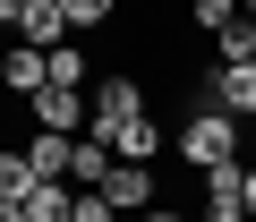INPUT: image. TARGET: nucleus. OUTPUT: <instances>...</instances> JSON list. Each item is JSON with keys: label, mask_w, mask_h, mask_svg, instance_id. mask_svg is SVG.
Returning <instances> with one entry per match:
<instances>
[{"label": "nucleus", "mask_w": 256, "mask_h": 222, "mask_svg": "<svg viewBox=\"0 0 256 222\" xmlns=\"http://www.w3.org/2000/svg\"><path fill=\"white\" fill-rule=\"evenodd\" d=\"M171 146H180L188 171H222V162H239V120H230V111H188Z\"/></svg>", "instance_id": "nucleus-1"}, {"label": "nucleus", "mask_w": 256, "mask_h": 222, "mask_svg": "<svg viewBox=\"0 0 256 222\" xmlns=\"http://www.w3.org/2000/svg\"><path fill=\"white\" fill-rule=\"evenodd\" d=\"M196 111H230V120H256V60H248V68H222V60H214V68L196 77Z\"/></svg>", "instance_id": "nucleus-2"}, {"label": "nucleus", "mask_w": 256, "mask_h": 222, "mask_svg": "<svg viewBox=\"0 0 256 222\" xmlns=\"http://www.w3.org/2000/svg\"><path fill=\"white\" fill-rule=\"evenodd\" d=\"M26 120H34V128H60V137H86V128H94V94H86V86H43V94L26 102Z\"/></svg>", "instance_id": "nucleus-3"}, {"label": "nucleus", "mask_w": 256, "mask_h": 222, "mask_svg": "<svg viewBox=\"0 0 256 222\" xmlns=\"http://www.w3.org/2000/svg\"><path fill=\"white\" fill-rule=\"evenodd\" d=\"M86 94H94V128H86V137H111V128H128V120L146 111V86L128 77V68H120V77H102V86H86Z\"/></svg>", "instance_id": "nucleus-4"}, {"label": "nucleus", "mask_w": 256, "mask_h": 222, "mask_svg": "<svg viewBox=\"0 0 256 222\" xmlns=\"http://www.w3.org/2000/svg\"><path fill=\"white\" fill-rule=\"evenodd\" d=\"M102 196H111V214H154V162H120V154H111Z\"/></svg>", "instance_id": "nucleus-5"}, {"label": "nucleus", "mask_w": 256, "mask_h": 222, "mask_svg": "<svg viewBox=\"0 0 256 222\" xmlns=\"http://www.w3.org/2000/svg\"><path fill=\"white\" fill-rule=\"evenodd\" d=\"M0 86H9L18 102H34V94L52 86V52H34V43H9V52H0Z\"/></svg>", "instance_id": "nucleus-6"}, {"label": "nucleus", "mask_w": 256, "mask_h": 222, "mask_svg": "<svg viewBox=\"0 0 256 222\" xmlns=\"http://www.w3.org/2000/svg\"><path fill=\"white\" fill-rule=\"evenodd\" d=\"M77 26H68V9L60 0H26V18H18V43H34V52H60Z\"/></svg>", "instance_id": "nucleus-7"}, {"label": "nucleus", "mask_w": 256, "mask_h": 222, "mask_svg": "<svg viewBox=\"0 0 256 222\" xmlns=\"http://www.w3.org/2000/svg\"><path fill=\"white\" fill-rule=\"evenodd\" d=\"M26 162H34V180H68V162H77V137H60V128H34V137H26Z\"/></svg>", "instance_id": "nucleus-8"}, {"label": "nucleus", "mask_w": 256, "mask_h": 222, "mask_svg": "<svg viewBox=\"0 0 256 222\" xmlns=\"http://www.w3.org/2000/svg\"><path fill=\"white\" fill-rule=\"evenodd\" d=\"M102 146H111L120 162H154V154H162V128H154V120H146V111H137V120H128V128H111Z\"/></svg>", "instance_id": "nucleus-9"}, {"label": "nucleus", "mask_w": 256, "mask_h": 222, "mask_svg": "<svg viewBox=\"0 0 256 222\" xmlns=\"http://www.w3.org/2000/svg\"><path fill=\"white\" fill-rule=\"evenodd\" d=\"M26 222H77V188H68V180H34Z\"/></svg>", "instance_id": "nucleus-10"}, {"label": "nucleus", "mask_w": 256, "mask_h": 222, "mask_svg": "<svg viewBox=\"0 0 256 222\" xmlns=\"http://www.w3.org/2000/svg\"><path fill=\"white\" fill-rule=\"evenodd\" d=\"M214 60H222V68H248V60H256V18H248V9L214 34Z\"/></svg>", "instance_id": "nucleus-11"}, {"label": "nucleus", "mask_w": 256, "mask_h": 222, "mask_svg": "<svg viewBox=\"0 0 256 222\" xmlns=\"http://www.w3.org/2000/svg\"><path fill=\"white\" fill-rule=\"evenodd\" d=\"M0 196H34V162H26V146H0Z\"/></svg>", "instance_id": "nucleus-12"}, {"label": "nucleus", "mask_w": 256, "mask_h": 222, "mask_svg": "<svg viewBox=\"0 0 256 222\" xmlns=\"http://www.w3.org/2000/svg\"><path fill=\"white\" fill-rule=\"evenodd\" d=\"M102 171H111L102 137H77V162H68V180H77V188H102Z\"/></svg>", "instance_id": "nucleus-13"}, {"label": "nucleus", "mask_w": 256, "mask_h": 222, "mask_svg": "<svg viewBox=\"0 0 256 222\" xmlns=\"http://www.w3.org/2000/svg\"><path fill=\"white\" fill-rule=\"evenodd\" d=\"M230 18H239V0H188V26H196L205 43H214V34L230 26Z\"/></svg>", "instance_id": "nucleus-14"}, {"label": "nucleus", "mask_w": 256, "mask_h": 222, "mask_svg": "<svg viewBox=\"0 0 256 222\" xmlns=\"http://www.w3.org/2000/svg\"><path fill=\"white\" fill-rule=\"evenodd\" d=\"M60 9H68V26L86 34V26H111V18H120V0H60Z\"/></svg>", "instance_id": "nucleus-15"}, {"label": "nucleus", "mask_w": 256, "mask_h": 222, "mask_svg": "<svg viewBox=\"0 0 256 222\" xmlns=\"http://www.w3.org/2000/svg\"><path fill=\"white\" fill-rule=\"evenodd\" d=\"M52 86H86V52H77V43L52 52Z\"/></svg>", "instance_id": "nucleus-16"}, {"label": "nucleus", "mask_w": 256, "mask_h": 222, "mask_svg": "<svg viewBox=\"0 0 256 222\" xmlns=\"http://www.w3.org/2000/svg\"><path fill=\"white\" fill-rule=\"evenodd\" d=\"M18 18H26V0H0V34H18Z\"/></svg>", "instance_id": "nucleus-17"}, {"label": "nucleus", "mask_w": 256, "mask_h": 222, "mask_svg": "<svg viewBox=\"0 0 256 222\" xmlns=\"http://www.w3.org/2000/svg\"><path fill=\"white\" fill-rule=\"evenodd\" d=\"M239 196H248V222H256V162L239 171Z\"/></svg>", "instance_id": "nucleus-18"}, {"label": "nucleus", "mask_w": 256, "mask_h": 222, "mask_svg": "<svg viewBox=\"0 0 256 222\" xmlns=\"http://www.w3.org/2000/svg\"><path fill=\"white\" fill-rule=\"evenodd\" d=\"M137 222H196V214H171V205H154V214H137Z\"/></svg>", "instance_id": "nucleus-19"}, {"label": "nucleus", "mask_w": 256, "mask_h": 222, "mask_svg": "<svg viewBox=\"0 0 256 222\" xmlns=\"http://www.w3.org/2000/svg\"><path fill=\"white\" fill-rule=\"evenodd\" d=\"M248 162H256V120H248Z\"/></svg>", "instance_id": "nucleus-20"}, {"label": "nucleus", "mask_w": 256, "mask_h": 222, "mask_svg": "<svg viewBox=\"0 0 256 222\" xmlns=\"http://www.w3.org/2000/svg\"><path fill=\"white\" fill-rule=\"evenodd\" d=\"M239 9H248V18H256V0H239Z\"/></svg>", "instance_id": "nucleus-21"}]
</instances>
